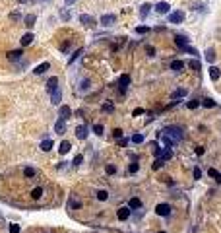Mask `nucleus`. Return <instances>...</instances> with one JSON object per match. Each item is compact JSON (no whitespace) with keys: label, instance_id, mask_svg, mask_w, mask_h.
<instances>
[{"label":"nucleus","instance_id":"f257e3e1","mask_svg":"<svg viewBox=\"0 0 221 233\" xmlns=\"http://www.w3.org/2000/svg\"><path fill=\"white\" fill-rule=\"evenodd\" d=\"M180 140H182V130H180L179 126H167L165 130H163V144H165V148H171V146L179 144Z\"/></svg>","mask_w":221,"mask_h":233},{"label":"nucleus","instance_id":"f03ea898","mask_svg":"<svg viewBox=\"0 0 221 233\" xmlns=\"http://www.w3.org/2000/svg\"><path fill=\"white\" fill-rule=\"evenodd\" d=\"M153 154H155V155H157V157L161 159V161H163V163H165V161H167V159H171V157H173V152H171V148H165V150H161V148H157V150H155V152H153Z\"/></svg>","mask_w":221,"mask_h":233},{"label":"nucleus","instance_id":"7ed1b4c3","mask_svg":"<svg viewBox=\"0 0 221 233\" xmlns=\"http://www.w3.org/2000/svg\"><path fill=\"white\" fill-rule=\"evenodd\" d=\"M180 22H184V12L182 10H175V12L169 14V23H180Z\"/></svg>","mask_w":221,"mask_h":233},{"label":"nucleus","instance_id":"20e7f679","mask_svg":"<svg viewBox=\"0 0 221 233\" xmlns=\"http://www.w3.org/2000/svg\"><path fill=\"white\" fill-rule=\"evenodd\" d=\"M80 22H82L85 27H89V29H93L97 25L95 19H93V16H89V14H82V16H80Z\"/></svg>","mask_w":221,"mask_h":233},{"label":"nucleus","instance_id":"39448f33","mask_svg":"<svg viewBox=\"0 0 221 233\" xmlns=\"http://www.w3.org/2000/svg\"><path fill=\"white\" fill-rule=\"evenodd\" d=\"M99 22H101L103 25H105V27H111V25H113V23L116 22V16H115V14H103Z\"/></svg>","mask_w":221,"mask_h":233},{"label":"nucleus","instance_id":"423d86ee","mask_svg":"<svg viewBox=\"0 0 221 233\" xmlns=\"http://www.w3.org/2000/svg\"><path fill=\"white\" fill-rule=\"evenodd\" d=\"M155 214L157 216H171V206L169 204H157L155 206Z\"/></svg>","mask_w":221,"mask_h":233},{"label":"nucleus","instance_id":"0eeeda50","mask_svg":"<svg viewBox=\"0 0 221 233\" xmlns=\"http://www.w3.org/2000/svg\"><path fill=\"white\" fill-rule=\"evenodd\" d=\"M55 89H58V78H56V76H52V78L47 80V91L52 93Z\"/></svg>","mask_w":221,"mask_h":233},{"label":"nucleus","instance_id":"6e6552de","mask_svg":"<svg viewBox=\"0 0 221 233\" xmlns=\"http://www.w3.org/2000/svg\"><path fill=\"white\" fill-rule=\"evenodd\" d=\"M58 116H60V119H64V121H68L70 116H72V109H70L68 105H62V107L58 109Z\"/></svg>","mask_w":221,"mask_h":233},{"label":"nucleus","instance_id":"1a4fd4ad","mask_svg":"<svg viewBox=\"0 0 221 233\" xmlns=\"http://www.w3.org/2000/svg\"><path fill=\"white\" fill-rule=\"evenodd\" d=\"M118 86H120V89L124 91V89L130 86V76H128V74H120V76H118Z\"/></svg>","mask_w":221,"mask_h":233},{"label":"nucleus","instance_id":"9d476101","mask_svg":"<svg viewBox=\"0 0 221 233\" xmlns=\"http://www.w3.org/2000/svg\"><path fill=\"white\" fill-rule=\"evenodd\" d=\"M64 130H66V122H64V119H58V121L55 122V132H56V134H64Z\"/></svg>","mask_w":221,"mask_h":233},{"label":"nucleus","instance_id":"9b49d317","mask_svg":"<svg viewBox=\"0 0 221 233\" xmlns=\"http://www.w3.org/2000/svg\"><path fill=\"white\" fill-rule=\"evenodd\" d=\"M76 136H78L80 140H85V138H88V126H85V124H80L78 128H76Z\"/></svg>","mask_w":221,"mask_h":233},{"label":"nucleus","instance_id":"f8f14e48","mask_svg":"<svg viewBox=\"0 0 221 233\" xmlns=\"http://www.w3.org/2000/svg\"><path fill=\"white\" fill-rule=\"evenodd\" d=\"M169 10H171L169 2H159V4L155 6V12H157V14H167Z\"/></svg>","mask_w":221,"mask_h":233},{"label":"nucleus","instance_id":"ddd939ff","mask_svg":"<svg viewBox=\"0 0 221 233\" xmlns=\"http://www.w3.org/2000/svg\"><path fill=\"white\" fill-rule=\"evenodd\" d=\"M219 76H221V70L217 68V66H210V78H212V82H215V80H219Z\"/></svg>","mask_w":221,"mask_h":233},{"label":"nucleus","instance_id":"4468645a","mask_svg":"<svg viewBox=\"0 0 221 233\" xmlns=\"http://www.w3.org/2000/svg\"><path fill=\"white\" fill-rule=\"evenodd\" d=\"M188 93V89L186 88H179V89H175V91L171 93V99H179V97H184Z\"/></svg>","mask_w":221,"mask_h":233},{"label":"nucleus","instance_id":"2eb2a0df","mask_svg":"<svg viewBox=\"0 0 221 233\" xmlns=\"http://www.w3.org/2000/svg\"><path fill=\"white\" fill-rule=\"evenodd\" d=\"M116 216H118V219H128L130 218V208H118V212H116Z\"/></svg>","mask_w":221,"mask_h":233},{"label":"nucleus","instance_id":"dca6fc26","mask_svg":"<svg viewBox=\"0 0 221 233\" xmlns=\"http://www.w3.org/2000/svg\"><path fill=\"white\" fill-rule=\"evenodd\" d=\"M33 39H35V37H33V33H25L19 43H22V47H27V45H31V43H33Z\"/></svg>","mask_w":221,"mask_h":233},{"label":"nucleus","instance_id":"f3484780","mask_svg":"<svg viewBox=\"0 0 221 233\" xmlns=\"http://www.w3.org/2000/svg\"><path fill=\"white\" fill-rule=\"evenodd\" d=\"M128 208H130V210L142 208V200H140V198H130V200H128Z\"/></svg>","mask_w":221,"mask_h":233},{"label":"nucleus","instance_id":"a211bd4d","mask_svg":"<svg viewBox=\"0 0 221 233\" xmlns=\"http://www.w3.org/2000/svg\"><path fill=\"white\" fill-rule=\"evenodd\" d=\"M41 150H43V152H51V150H52V140L51 138H45L41 142Z\"/></svg>","mask_w":221,"mask_h":233},{"label":"nucleus","instance_id":"6ab92c4d","mask_svg":"<svg viewBox=\"0 0 221 233\" xmlns=\"http://www.w3.org/2000/svg\"><path fill=\"white\" fill-rule=\"evenodd\" d=\"M35 19H37L35 14H27L25 18H23V22H25V25H27V27H33V25H35Z\"/></svg>","mask_w":221,"mask_h":233},{"label":"nucleus","instance_id":"aec40b11","mask_svg":"<svg viewBox=\"0 0 221 233\" xmlns=\"http://www.w3.org/2000/svg\"><path fill=\"white\" fill-rule=\"evenodd\" d=\"M184 66H186V64H184L182 60H173V62H171V70H175V72H180Z\"/></svg>","mask_w":221,"mask_h":233},{"label":"nucleus","instance_id":"412c9836","mask_svg":"<svg viewBox=\"0 0 221 233\" xmlns=\"http://www.w3.org/2000/svg\"><path fill=\"white\" fill-rule=\"evenodd\" d=\"M49 62H43V64H39V66H35V70H33V72H35V74H45L47 70H49Z\"/></svg>","mask_w":221,"mask_h":233},{"label":"nucleus","instance_id":"4be33fe9","mask_svg":"<svg viewBox=\"0 0 221 233\" xmlns=\"http://www.w3.org/2000/svg\"><path fill=\"white\" fill-rule=\"evenodd\" d=\"M70 148H72V144H70V142H66V140H64V142H62V144L58 146V152H60V154H62V155H64V154H68V152H70Z\"/></svg>","mask_w":221,"mask_h":233},{"label":"nucleus","instance_id":"5701e85b","mask_svg":"<svg viewBox=\"0 0 221 233\" xmlns=\"http://www.w3.org/2000/svg\"><path fill=\"white\" fill-rule=\"evenodd\" d=\"M51 95H52V103H55V105H58L60 99H62V91H60V88H58V89H55Z\"/></svg>","mask_w":221,"mask_h":233},{"label":"nucleus","instance_id":"b1692460","mask_svg":"<svg viewBox=\"0 0 221 233\" xmlns=\"http://www.w3.org/2000/svg\"><path fill=\"white\" fill-rule=\"evenodd\" d=\"M149 10H151V4H144V6H142V10H140V18L146 19V18H147V14H149Z\"/></svg>","mask_w":221,"mask_h":233},{"label":"nucleus","instance_id":"393cba45","mask_svg":"<svg viewBox=\"0 0 221 233\" xmlns=\"http://www.w3.org/2000/svg\"><path fill=\"white\" fill-rule=\"evenodd\" d=\"M175 43L180 47V49H182V47L188 45V39H186V37H180V35H177V37H175Z\"/></svg>","mask_w":221,"mask_h":233},{"label":"nucleus","instance_id":"a878e982","mask_svg":"<svg viewBox=\"0 0 221 233\" xmlns=\"http://www.w3.org/2000/svg\"><path fill=\"white\" fill-rule=\"evenodd\" d=\"M206 60L210 62V64H213V60H215V52H213V49H207L206 51Z\"/></svg>","mask_w":221,"mask_h":233},{"label":"nucleus","instance_id":"bb28decb","mask_svg":"<svg viewBox=\"0 0 221 233\" xmlns=\"http://www.w3.org/2000/svg\"><path fill=\"white\" fill-rule=\"evenodd\" d=\"M8 58L10 60H19V58H22V51H10Z\"/></svg>","mask_w":221,"mask_h":233},{"label":"nucleus","instance_id":"cd10ccee","mask_svg":"<svg viewBox=\"0 0 221 233\" xmlns=\"http://www.w3.org/2000/svg\"><path fill=\"white\" fill-rule=\"evenodd\" d=\"M202 105H204L206 109H212V107H215V101H213L212 97H206V99L202 101Z\"/></svg>","mask_w":221,"mask_h":233},{"label":"nucleus","instance_id":"c85d7f7f","mask_svg":"<svg viewBox=\"0 0 221 233\" xmlns=\"http://www.w3.org/2000/svg\"><path fill=\"white\" fill-rule=\"evenodd\" d=\"M31 196H33V198H35V200H39V198H41V196H43V188H41V186H37V188H33Z\"/></svg>","mask_w":221,"mask_h":233},{"label":"nucleus","instance_id":"c756f323","mask_svg":"<svg viewBox=\"0 0 221 233\" xmlns=\"http://www.w3.org/2000/svg\"><path fill=\"white\" fill-rule=\"evenodd\" d=\"M93 132H95L97 136H103V132H105V128H103V124H93Z\"/></svg>","mask_w":221,"mask_h":233},{"label":"nucleus","instance_id":"7c9ffc66","mask_svg":"<svg viewBox=\"0 0 221 233\" xmlns=\"http://www.w3.org/2000/svg\"><path fill=\"white\" fill-rule=\"evenodd\" d=\"M35 169H33V167H25V169H23V175H25V177H35Z\"/></svg>","mask_w":221,"mask_h":233},{"label":"nucleus","instance_id":"2f4dec72","mask_svg":"<svg viewBox=\"0 0 221 233\" xmlns=\"http://www.w3.org/2000/svg\"><path fill=\"white\" fill-rule=\"evenodd\" d=\"M132 142L134 144H142L144 142V134H132Z\"/></svg>","mask_w":221,"mask_h":233},{"label":"nucleus","instance_id":"473e14b6","mask_svg":"<svg viewBox=\"0 0 221 233\" xmlns=\"http://www.w3.org/2000/svg\"><path fill=\"white\" fill-rule=\"evenodd\" d=\"M147 31H149L147 25H138V27H136V33H138V35H144V33H147Z\"/></svg>","mask_w":221,"mask_h":233},{"label":"nucleus","instance_id":"72a5a7b5","mask_svg":"<svg viewBox=\"0 0 221 233\" xmlns=\"http://www.w3.org/2000/svg\"><path fill=\"white\" fill-rule=\"evenodd\" d=\"M107 198H109V192L107 191H99L97 192V200H107Z\"/></svg>","mask_w":221,"mask_h":233},{"label":"nucleus","instance_id":"f704fd0d","mask_svg":"<svg viewBox=\"0 0 221 233\" xmlns=\"http://www.w3.org/2000/svg\"><path fill=\"white\" fill-rule=\"evenodd\" d=\"M182 51H184V52H188V55H196V56H198V51H196V49H192V47H190V45L182 47Z\"/></svg>","mask_w":221,"mask_h":233},{"label":"nucleus","instance_id":"c9c22d12","mask_svg":"<svg viewBox=\"0 0 221 233\" xmlns=\"http://www.w3.org/2000/svg\"><path fill=\"white\" fill-rule=\"evenodd\" d=\"M186 107H188V109H196V107H200V101H198V99H192V101L186 103Z\"/></svg>","mask_w":221,"mask_h":233},{"label":"nucleus","instance_id":"e433bc0d","mask_svg":"<svg viewBox=\"0 0 221 233\" xmlns=\"http://www.w3.org/2000/svg\"><path fill=\"white\" fill-rule=\"evenodd\" d=\"M60 18L64 19V22H68V19H70V18H72V14H70L68 10H62V12H60Z\"/></svg>","mask_w":221,"mask_h":233},{"label":"nucleus","instance_id":"4c0bfd02","mask_svg":"<svg viewBox=\"0 0 221 233\" xmlns=\"http://www.w3.org/2000/svg\"><path fill=\"white\" fill-rule=\"evenodd\" d=\"M103 111L105 113H113L115 111V105H113V103H105V105H103Z\"/></svg>","mask_w":221,"mask_h":233},{"label":"nucleus","instance_id":"58836bf2","mask_svg":"<svg viewBox=\"0 0 221 233\" xmlns=\"http://www.w3.org/2000/svg\"><path fill=\"white\" fill-rule=\"evenodd\" d=\"M82 52H83V49H78V51H76V52H74V55H72V56H70V60H68V62H70V64H72V62H74V60H76V58H78V56H80V55H82Z\"/></svg>","mask_w":221,"mask_h":233},{"label":"nucleus","instance_id":"ea45409f","mask_svg":"<svg viewBox=\"0 0 221 233\" xmlns=\"http://www.w3.org/2000/svg\"><path fill=\"white\" fill-rule=\"evenodd\" d=\"M105 171H107V175H115V173H116V167H115V165H107Z\"/></svg>","mask_w":221,"mask_h":233},{"label":"nucleus","instance_id":"a19ab883","mask_svg":"<svg viewBox=\"0 0 221 233\" xmlns=\"http://www.w3.org/2000/svg\"><path fill=\"white\" fill-rule=\"evenodd\" d=\"M188 66H190L192 70H200V62H198V60H190Z\"/></svg>","mask_w":221,"mask_h":233},{"label":"nucleus","instance_id":"79ce46f5","mask_svg":"<svg viewBox=\"0 0 221 233\" xmlns=\"http://www.w3.org/2000/svg\"><path fill=\"white\" fill-rule=\"evenodd\" d=\"M80 206H82V202H80V200H76V198L70 200V208H80Z\"/></svg>","mask_w":221,"mask_h":233},{"label":"nucleus","instance_id":"37998d69","mask_svg":"<svg viewBox=\"0 0 221 233\" xmlns=\"http://www.w3.org/2000/svg\"><path fill=\"white\" fill-rule=\"evenodd\" d=\"M217 173H219V171H217V169H213V167H210V169H207V175H210V177H213V179L217 177Z\"/></svg>","mask_w":221,"mask_h":233},{"label":"nucleus","instance_id":"c03bdc74","mask_svg":"<svg viewBox=\"0 0 221 233\" xmlns=\"http://www.w3.org/2000/svg\"><path fill=\"white\" fill-rule=\"evenodd\" d=\"M89 89V80H82V91H88Z\"/></svg>","mask_w":221,"mask_h":233},{"label":"nucleus","instance_id":"a18cd8bd","mask_svg":"<svg viewBox=\"0 0 221 233\" xmlns=\"http://www.w3.org/2000/svg\"><path fill=\"white\" fill-rule=\"evenodd\" d=\"M83 163V155H76L74 157V165H82Z\"/></svg>","mask_w":221,"mask_h":233},{"label":"nucleus","instance_id":"49530a36","mask_svg":"<svg viewBox=\"0 0 221 233\" xmlns=\"http://www.w3.org/2000/svg\"><path fill=\"white\" fill-rule=\"evenodd\" d=\"M10 233H19V225L18 224H12V225H10Z\"/></svg>","mask_w":221,"mask_h":233},{"label":"nucleus","instance_id":"de8ad7c7","mask_svg":"<svg viewBox=\"0 0 221 233\" xmlns=\"http://www.w3.org/2000/svg\"><path fill=\"white\" fill-rule=\"evenodd\" d=\"M128 171H130V173H136V171H138V163H130Z\"/></svg>","mask_w":221,"mask_h":233},{"label":"nucleus","instance_id":"09e8293b","mask_svg":"<svg viewBox=\"0 0 221 233\" xmlns=\"http://www.w3.org/2000/svg\"><path fill=\"white\" fill-rule=\"evenodd\" d=\"M134 116H138V115H144V109L142 107H138V109H134V113H132Z\"/></svg>","mask_w":221,"mask_h":233},{"label":"nucleus","instance_id":"8fccbe9b","mask_svg":"<svg viewBox=\"0 0 221 233\" xmlns=\"http://www.w3.org/2000/svg\"><path fill=\"white\" fill-rule=\"evenodd\" d=\"M146 51H147V55H149V56H155V49H153V47H147Z\"/></svg>","mask_w":221,"mask_h":233},{"label":"nucleus","instance_id":"3c124183","mask_svg":"<svg viewBox=\"0 0 221 233\" xmlns=\"http://www.w3.org/2000/svg\"><path fill=\"white\" fill-rule=\"evenodd\" d=\"M200 177H202V171L196 167V169H194V179H200Z\"/></svg>","mask_w":221,"mask_h":233},{"label":"nucleus","instance_id":"603ef678","mask_svg":"<svg viewBox=\"0 0 221 233\" xmlns=\"http://www.w3.org/2000/svg\"><path fill=\"white\" fill-rule=\"evenodd\" d=\"M161 165H163V161H161V159H157V161L153 163V169H161Z\"/></svg>","mask_w":221,"mask_h":233},{"label":"nucleus","instance_id":"864d4df0","mask_svg":"<svg viewBox=\"0 0 221 233\" xmlns=\"http://www.w3.org/2000/svg\"><path fill=\"white\" fill-rule=\"evenodd\" d=\"M115 136L116 138H122V130H120V128H115Z\"/></svg>","mask_w":221,"mask_h":233},{"label":"nucleus","instance_id":"5fc2aeb1","mask_svg":"<svg viewBox=\"0 0 221 233\" xmlns=\"http://www.w3.org/2000/svg\"><path fill=\"white\" fill-rule=\"evenodd\" d=\"M74 2H76V0H64V4H66V6H72Z\"/></svg>","mask_w":221,"mask_h":233},{"label":"nucleus","instance_id":"6e6d98bb","mask_svg":"<svg viewBox=\"0 0 221 233\" xmlns=\"http://www.w3.org/2000/svg\"><path fill=\"white\" fill-rule=\"evenodd\" d=\"M215 181H217V183H219V185H221V173H217V177H215Z\"/></svg>","mask_w":221,"mask_h":233},{"label":"nucleus","instance_id":"4d7b16f0","mask_svg":"<svg viewBox=\"0 0 221 233\" xmlns=\"http://www.w3.org/2000/svg\"><path fill=\"white\" fill-rule=\"evenodd\" d=\"M18 2H27V0H18Z\"/></svg>","mask_w":221,"mask_h":233},{"label":"nucleus","instance_id":"13d9d810","mask_svg":"<svg viewBox=\"0 0 221 233\" xmlns=\"http://www.w3.org/2000/svg\"><path fill=\"white\" fill-rule=\"evenodd\" d=\"M159 233H167V231H159Z\"/></svg>","mask_w":221,"mask_h":233}]
</instances>
